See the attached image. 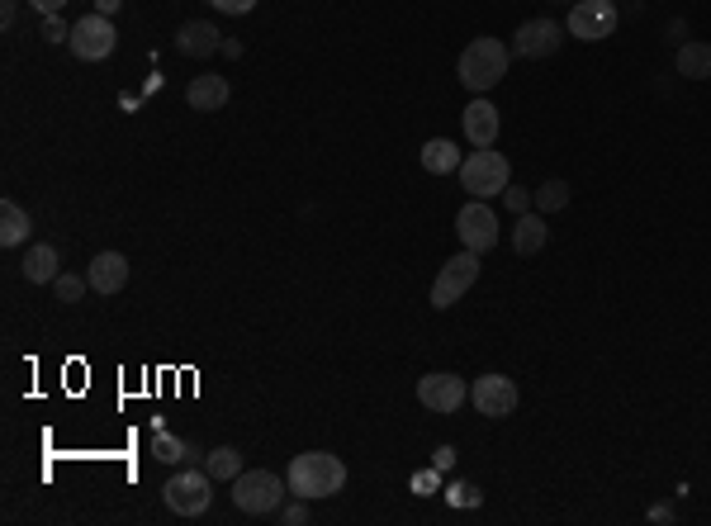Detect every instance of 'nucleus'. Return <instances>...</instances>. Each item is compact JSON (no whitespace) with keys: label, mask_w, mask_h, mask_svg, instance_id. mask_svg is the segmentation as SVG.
<instances>
[{"label":"nucleus","mask_w":711,"mask_h":526,"mask_svg":"<svg viewBox=\"0 0 711 526\" xmlns=\"http://www.w3.org/2000/svg\"><path fill=\"white\" fill-rule=\"evenodd\" d=\"M508 62H512V48L508 43H498V38H470L465 43V53H460V62H456V72H460V81H465V91H474V95H489L503 76H508Z\"/></svg>","instance_id":"nucleus-1"},{"label":"nucleus","mask_w":711,"mask_h":526,"mask_svg":"<svg viewBox=\"0 0 711 526\" xmlns=\"http://www.w3.org/2000/svg\"><path fill=\"white\" fill-rule=\"evenodd\" d=\"M347 484V465H342V455L332 451H304L290 460V489L299 498H332V493H342Z\"/></svg>","instance_id":"nucleus-2"},{"label":"nucleus","mask_w":711,"mask_h":526,"mask_svg":"<svg viewBox=\"0 0 711 526\" xmlns=\"http://www.w3.org/2000/svg\"><path fill=\"white\" fill-rule=\"evenodd\" d=\"M285 489H290V479H280L275 470H242L233 479V503L247 517H275L285 508Z\"/></svg>","instance_id":"nucleus-3"},{"label":"nucleus","mask_w":711,"mask_h":526,"mask_svg":"<svg viewBox=\"0 0 711 526\" xmlns=\"http://www.w3.org/2000/svg\"><path fill=\"white\" fill-rule=\"evenodd\" d=\"M508 181H512V166L493 147H474L470 157L460 162V185H465L470 200H493V195L508 190Z\"/></svg>","instance_id":"nucleus-4"},{"label":"nucleus","mask_w":711,"mask_h":526,"mask_svg":"<svg viewBox=\"0 0 711 526\" xmlns=\"http://www.w3.org/2000/svg\"><path fill=\"white\" fill-rule=\"evenodd\" d=\"M166 508L176 512V517H204L209 503H214V474L209 470H181L166 479Z\"/></svg>","instance_id":"nucleus-5"},{"label":"nucleus","mask_w":711,"mask_h":526,"mask_svg":"<svg viewBox=\"0 0 711 526\" xmlns=\"http://www.w3.org/2000/svg\"><path fill=\"white\" fill-rule=\"evenodd\" d=\"M617 5L612 0H574L565 19V34L579 43H602V38L617 34Z\"/></svg>","instance_id":"nucleus-6"},{"label":"nucleus","mask_w":711,"mask_h":526,"mask_svg":"<svg viewBox=\"0 0 711 526\" xmlns=\"http://www.w3.org/2000/svg\"><path fill=\"white\" fill-rule=\"evenodd\" d=\"M72 53L81 57V62H105V57L119 48V34H114L110 15H81L72 24Z\"/></svg>","instance_id":"nucleus-7"},{"label":"nucleus","mask_w":711,"mask_h":526,"mask_svg":"<svg viewBox=\"0 0 711 526\" xmlns=\"http://www.w3.org/2000/svg\"><path fill=\"white\" fill-rule=\"evenodd\" d=\"M474 280H479V252H465L460 256H451L446 266H441V275H437V285H432V309H451L460 294L470 290Z\"/></svg>","instance_id":"nucleus-8"},{"label":"nucleus","mask_w":711,"mask_h":526,"mask_svg":"<svg viewBox=\"0 0 711 526\" xmlns=\"http://www.w3.org/2000/svg\"><path fill=\"white\" fill-rule=\"evenodd\" d=\"M456 233L470 252H493L498 247V214L489 209V200H470L465 209L456 214Z\"/></svg>","instance_id":"nucleus-9"},{"label":"nucleus","mask_w":711,"mask_h":526,"mask_svg":"<svg viewBox=\"0 0 711 526\" xmlns=\"http://www.w3.org/2000/svg\"><path fill=\"white\" fill-rule=\"evenodd\" d=\"M465 399H470V384L451 375V370H432V375L418 380V403L427 413H456Z\"/></svg>","instance_id":"nucleus-10"},{"label":"nucleus","mask_w":711,"mask_h":526,"mask_svg":"<svg viewBox=\"0 0 711 526\" xmlns=\"http://www.w3.org/2000/svg\"><path fill=\"white\" fill-rule=\"evenodd\" d=\"M560 24L555 19H527V24H517V34H512V57H527V62H541V57H555L560 53Z\"/></svg>","instance_id":"nucleus-11"},{"label":"nucleus","mask_w":711,"mask_h":526,"mask_svg":"<svg viewBox=\"0 0 711 526\" xmlns=\"http://www.w3.org/2000/svg\"><path fill=\"white\" fill-rule=\"evenodd\" d=\"M470 399L479 408V418H512V408H517L522 394H517V384L508 375H479L470 384Z\"/></svg>","instance_id":"nucleus-12"},{"label":"nucleus","mask_w":711,"mask_h":526,"mask_svg":"<svg viewBox=\"0 0 711 526\" xmlns=\"http://www.w3.org/2000/svg\"><path fill=\"white\" fill-rule=\"evenodd\" d=\"M86 280H91L95 294H119L128 285V256L124 252H100L86 266Z\"/></svg>","instance_id":"nucleus-13"},{"label":"nucleus","mask_w":711,"mask_h":526,"mask_svg":"<svg viewBox=\"0 0 711 526\" xmlns=\"http://www.w3.org/2000/svg\"><path fill=\"white\" fill-rule=\"evenodd\" d=\"M460 124H465V138H470V147H493L498 143V128H503V119H498V109L479 95L465 114H460Z\"/></svg>","instance_id":"nucleus-14"},{"label":"nucleus","mask_w":711,"mask_h":526,"mask_svg":"<svg viewBox=\"0 0 711 526\" xmlns=\"http://www.w3.org/2000/svg\"><path fill=\"white\" fill-rule=\"evenodd\" d=\"M219 48H223V34L209 19H190V24H181V34H176V53H185V57H214Z\"/></svg>","instance_id":"nucleus-15"},{"label":"nucleus","mask_w":711,"mask_h":526,"mask_svg":"<svg viewBox=\"0 0 711 526\" xmlns=\"http://www.w3.org/2000/svg\"><path fill=\"white\" fill-rule=\"evenodd\" d=\"M228 81L223 76H195L190 86H185V105L200 109V114H219L223 105H228Z\"/></svg>","instance_id":"nucleus-16"},{"label":"nucleus","mask_w":711,"mask_h":526,"mask_svg":"<svg viewBox=\"0 0 711 526\" xmlns=\"http://www.w3.org/2000/svg\"><path fill=\"white\" fill-rule=\"evenodd\" d=\"M418 162H422V171H432V176H451V171H460V147L451 143V138H427L422 143V152H418Z\"/></svg>","instance_id":"nucleus-17"},{"label":"nucleus","mask_w":711,"mask_h":526,"mask_svg":"<svg viewBox=\"0 0 711 526\" xmlns=\"http://www.w3.org/2000/svg\"><path fill=\"white\" fill-rule=\"evenodd\" d=\"M57 266H62V261H57V247L53 242H38V247H29V256H24V266H19V271H24L29 285H53L57 275H62Z\"/></svg>","instance_id":"nucleus-18"},{"label":"nucleus","mask_w":711,"mask_h":526,"mask_svg":"<svg viewBox=\"0 0 711 526\" xmlns=\"http://www.w3.org/2000/svg\"><path fill=\"white\" fill-rule=\"evenodd\" d=\"M546 242H550L546 214H517V228H512V247H517V256H536Z\"/></svg>","instance_id":"nucleus-19"},{"label":"nucleus","mask_w":711,"mask_h":526,"mask_svg":"<svg viewBox=\"0 0 711 526\" xmlns=\"http://www.w3.org/2000/svg\"><path fill=\"white\" fill-rule=\"evenodd\" d=\"M674 67L678 76H688V81H707L711 76V43H683L674 53Z\"/></svg>","instance_id":"nucleus-20"},{"label":"nucleus","mask_w":711,"mask_h":526,"mask_svg":"<svg viewBox=\"0 0 711 526\" xmlns=\"http://www.w3.org/2000/svg\"><path fill=\"white\" fill-rule=\"evenodd\" d=\"M29 214L19 209L15 200H5L0 204V247H19V242H29Z\"/></svg>","instance_id":"nucleus-21"},{"label":"nucleus","mask_w":711,"mask_h":526,"mask_svg":"<svg viewBox=\"0 0 711 526\" xmlns=\"http://www.w3.org/2000/svg\"><path fill=\"white\" fill-rule=\"evenodd\" d=\"M204 470L214 474V479H237V474H242V455H237L233 446H219V451L204 455Z\"/></svg>","instance_id":"nucleus-22"},{"label":"nucleus","mask_w":711,"mask_h":526,"mask_svg":"<svg viewBox=\"0 0 711 526\" xmlns=\"http://www.w3.org/2000/svg\"><path fill=\"white\" fill-rule=\"evenodd\" d=\"M565 204H569V185L565 181H546L541 190H536V209H541V214H560Z\"/></svg>","instance_id":"nucleus-23"},{"label":"nucleus","mask_w":711,"mask_h":526,"mask_svg":"<svg viewBox=\"0 0 711 526\" xmlns=\"http://www.w3.org/2000/svg\"><path fill=\"white\" fill-rule=\"evenodd\" d=\"M86 290H91V280H86V275H57L53 280L57 304H81V294Z\"/></svg>","instance_id":"nucleus-24"},{"label":"nucleus","mask_w":711,"mask_h":526,"mask_svg":"<svg viewBox=\"0 0 711 526\" xmlns=\"http://www.w3.org/2000/svg\"><path fill=\"white\" fill-rule=\"evenodd\" d=\"M38 34L48 38V43H67V38H72V29L62 24V15H43V29H38Z\"/></svg>","instance_id":"nucleus-25"},{"label":"nucleus","mask_w":711,"mask_h":526,"mask_svg":"<svg viewBox=\"0 0 711 526\" xmlns=\"http://www.w3.org/2000/svg\"><path fill=\"white\" fill-rule=\"evenodd\" d=\"M503 200L512 204V214H527L531 204H536V195H531V190H522V185H508V190H503Z\"/></svg>","instance_id":"nucleus-26"},{"label":"nucleus","mask_w":711,"mask_h":526,"mask_svg":"<svg viewBox=\"0 0 711 526\" xmlns=\"http://www.w3.org/2000/svg\"><path fill=\"white\" fill-rule=\"evenodd\" d=\"M275 517H280L285 526H304V522H309V508H304V503H290V508H280Z\"/></svg>","instance_id":"nucleus-27"},{"label":"nucleus","mask_w":711,"mask_h":526,"mask_svg":"<svg viewBox=\"0 0 711 526\" xmlns=\"http://www.w3.org/2000/svg\"><path fill=\"white\" fill-rule=\"evenodd\" d=\"M214 10H223V15H247V10H256V0H209Z\"/></svg>","instance_id":"nucleus-28"},{"label":"nucleus","mask_w":711,"mask_h":526,"mask_svg":"<svg viewBox=\"0 0 711 526\" xmlns=\"http://www.w3.org/2000/svg\"><path fill=\"white\" fill-rule=\"evenodd\" d=\"M678 512H674V503H659V508H650V522H674Z\"/></svg>","instance_id":"nucleus-29"},{"label":"nucleus","mask_w":711,"mask_h":526,"mask_svg":"<svg viewBox=\"0 0 711 526\" xmlns=\"http://www.w3.org/2000/svg\"><path fill=\"white\" fill-rule=\"evenodd\" d=\"M29 5H34L38 15H57V10H62V5H67V0H29Z\"/></svg>","instance_id":"nucleus-30"},{"label":"nucleus","mask_w":711,"mask_h":526,"mask_svg":"<svg viewBox=\"0 0 711 526\" xmlns=\"http://www.w3.org/2000/svg\"><path fill=\"white\" fill-rule=\"evenodd\" d=\"M0 24H5V29L15 24V0H0Z\"/></svg>","instance_id":"nucleus-31"},{"label":"nucleus","mask_w":711,"mask_h":526,"mask_svg":"<svg viewBox=\"0 0 711 526\" xmlns=\"http://www.w3.org/2000/svg\"><path fill=\"white\" fill-rule=\"evenodd\" d=\"M451 460H456V451H451V446H441V451H437V470H451Z\"/></svg>","instance_id":"nucleus-32"},{"label":"nucleus","mask_w":711,"mask_h":526,"mask_svg":"<svg viewBox=\"0 0 711 526\" xmlns=\"http://www.w3.org/2000/svg\"><path fill=\"white\" fill-rule=\"evenodd\" d=\"M119 5H124V0H95V15H114Z\"/></svg>","instance_id":"nucleus-33"},{"label":"nucleus","mask_w":711,"mask_h":526,"mask_svg":"<svg viewBox=\"0 0 711 526\" xmlns=\"http://www.w3.org/2000/svg\"><path fill=\"white\" fill-rule=\"evenodd\" d=\"M612 5H617V0H612Z\"/></svg>","instance_id":"nucleus-34"}]
</instances>
